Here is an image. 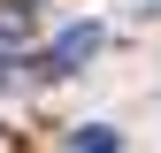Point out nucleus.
Here are the masks:
<instances>
[{
  "mask_svg": "<svg viewBox=\"0 0 161 153\" xmlns=\"http://www.w3.org/2000/svg\"><path fill=\"white\" fill-rule=\"evenodd\" d=\"M115 145H123L115 130H77V138H69V153H115Z\"/></svg>",
  "mask_w": 161,
  "mask_h": 153,
  "instance_id": "2",
  "label": "nucleus"
},
{
  "mask_svg": "<svg viewBox=\"0 0 161 153\" xmlns=\"http://www.w3.org/2000/svg\"><path fill=\"white\" fill-rule=\"evenodd\" d=\"M92 54H100V23H69V31L46 46V69H54V76H69V69H85Z\"/></svg>",
  "mask_w": 161,
  "mask_h": 153,
  "instance_id": "1",
  "label": "nucleus"
}]
</instances>
